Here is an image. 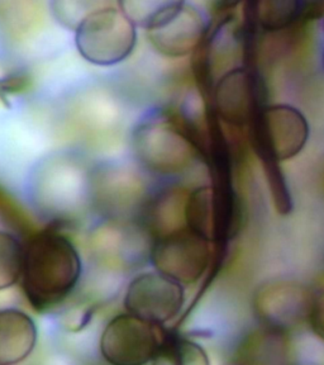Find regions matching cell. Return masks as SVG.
I'll return each mask as SVG.
<instances>
[{"mask_svg":"<svg viewBox=\"0 0 324 365\" xmlns=\"http://www.w3.org/2000/svg\"><path fill=\"white\" fill-rule=\"evenodd\" d=\"M81 273L79 251L63 234L43 231L24 247L23 292L38 312L61 304L75 291Z\"/></svg>","mask_w":324,"mask_h":365,"instance_id":"obj_1","label":"cell"},{"mask_svg":"<svg viewBox=\"0 0 324 365\" xmlns=\"http://www.w3.org/2000/svg\"><path fill=\"white\" fill-rule=\"evenodd\" d=\"M132 148L140 164L159 175L180 174L198 151L171 113L148 114L135 127Z\"/></svg>","mask_w":324,"mask_h":365,"instance_id":"obj_2","label":"cell"},{"mask_svg":"<svg viewBox=\"0 0 324 365\" xmlns=\"http://www.w3.org/2000/svg\"><path fill=\"white\" fill-rule=\"evenodd\" d=\"M137 42L136 26L120 8L98 6L75 31L80 55L94 65L110 66L125 61Z\"/></svg>","mask_w":324,"mask_h":365,"instance_id":"obj_3","label":"cell"},{"mask_svg":"<svg viewBox=\"0 0 324 365\" xmlns=\"http://www.w3.org/2000/svg\"><path fill=\"white\" fill-rule=\"evenodd\" d=\"M242 225V207L234 182H211L190 190L187 227L213 245L234 239Z\"/></svg>","mask_w":324,"mask_h":365,"instance_id":"obj_4","label":"cell"},{"mask_svg":"<svg viewBox=\"0 0 324 365\" xmlns=\"http://www.w3.org/2000/svg\"><path fill=\"white\" fill-rule=\"evenodd\" d=\"M251 146L260 161H286L305 148L309 123L293 106L270 104L260 109L247 128Z\"/></svg>","mask_w":324,"mask_h":365,"instance_id":"obj_5","label":"cell"},{"mask_svg":"<svg viewBox=\"0 0 324 365\" xmlns=\"http://www.w3.org/2000/svg\"><path fill=\"white\" fill-rule=\"evenodd\" d=\"M244 60L242 24L234 14H226L209 27L204 38L192 53V70L200 96L209 103L213 86L222 75L239 68Z\"/></svg>","mask_w":324,"mask_h":365,"instance_id":"obj_6","label":"cell"},{"mask_svg":"<svg viewBox=\"0 0 324 365\" xmlns=\"http://www.w3.org/2000/svg\"><path fill=\"white\" fill-rule=\"evenodd\" d=\"M265 86L257 68L239 66L216 80L209 104L222 125L236 130L249 128L265 107Z\"/></svg>","mask_w":324,"mask_h":365,"instance_id":"obj_7","label":"cell"},{"mask_svg":"<svg viewBox=\"0 0 324 365\" xmlns=\"http://www.w3.org/2000/svg\"><path fill=\"white\" fill-rule=\"evenodd\" d=\"M165 336L162 326L125 312L109 321L99 348L109 365H147L154 360Z\"/></svg>","mask_w":324,"mask_h":365,"instance_id":"obj_8","label":"cell"},{"mask_svg":"<svg viewBox=\"0 0 324 365\" xmlns=\"http://www.w3.org/2000/svg\"><path fill=\"white\" fill-rule=\"evenodd\" d=\"M209 29L203 13L187 1H166L146 29L148 41L162 56L192 55Z\"/></svg>","mask_w":324,"mask_h":365,"instance_id":"obj_9","label":"cell"},{"mask_svg":"<svg viewBox=\"0 0 324 365\" xmlns=\"http://www.w3.org/2000/svg\"><path fill=\"white\" fill-rule=\"evenodd\" d=\"M211 244L188 227L155 240L151 262L156 272L182 285L194 284L211 264Z\"/></svg>","mask_w":324,"mask_h":365,"instance_id":"obj_10","label":"cell"},{"mask_svg":"<svg viewBox=\"0 0 324 365\" xmlns=\"http://www.w3.org/2000/svg\"><path fill=\"white\" fill-rule=\"evenodd\" d=\"M123 304L127 314L154 325H165L182 312L185 288L157 272L141 274L127 287Z\"/></svg>","mask_w":324,"mask_h":365,"instance_id":"obj_11","label":"cell"},{"mask_svg":"<svg viewBox=\"0 0 324 365\" xmlns=\"http://www.w3.org/2000/svg\"><path fill=\"white\" fill-rule=\"evenodd\" d=\"M313 299L303 285L284 282L271 283L257 292V312L268 321H276V324H283L284 319L291 324V319L308 317Z\"/></svg>","mask_w":324,"mask_h":365,"instance_id":"obj_12","label":"cell"},{"mask_svg":"<svg viewBox=\"0 0 324 365\" xmlns=\"http://www.w3.org/2000/svg\"><path fill=\"white\" fill-rule=\"evenodd\" d=\"M37 344V326L16 308L0 311V365H17L27 359Z\"/></svg>","mask_w":324,"mask_h":365,"instance_id":"obj_13","label":"cell"},{"mask_svg":"<svg viewBox=\"0 0 324 365\" xmlns=\"http://www.w3.org/2000/svg\"><path fill=\"white\" fill-rule=\"evenodd\" d=\"M188 190L184 187H171L161 190L143 207L148 231L155 240L187 228Z\"/></svg>","mask_w":324,"mask_h":365,"instance_id":"obj_14","label":"cell"},{"mask_svg":"<svg viewBox=\"0 0 324 365\" xmlns=\"http://www.w3.org/2000/svg\"><path fill=\"white\" fill-rule=\"evenodd\" d=\"M244 11L255 23L258 32L278 34L310 18V3L296 0H262L246 3Z\"/></svg>","mask_w":324,"mask_h":365,"instance_id":"obj_15","label":"cell"},{"mask_svg":"<svg viewBox=\"0 0 324 365\" xmlns=\"http://www.w3.org/2000/svg\"><path fill=\"white\" fill-rule=\"evenodd\" d=\"M152 365H211L208 354L198 342L182 336H167L155 355Z\"/></svg>","mask_w":324,"mask_h":365,"instance_id":"obj_16","label":"cell"},{"mask_svg":"<svg viewBox=\"0 0 324 365\" xmlns=\"http://www.w3.org/2000/svg\"><path fill=\"white\" fill-rule=\"evenodd\" d=\"M24 247L19 240L0 231V291L17 284L22 277Z\"/></svg>","mask_w":324,"mask_h":365,"instance_id":"obj_17","label":"cell"},{"mask_svg":"<svg viewBox=\"0 0 324 365\" xmlns=\"http://www.w3.org/2000/svg\"><path fill=\"white\" fill-rule=\"evenodd\" d=\"M94 3L86 1H55L52 3V13L58 22L65 27L74 29L79 27L80 23L85 19L86 16L97 9Z\"/></svg>","mask_w":324,"mask_h":365,"instance_id":"obj_18","label":"cell"},{"mask_svg":"<svg viewBox=\"0 0 324 365\" xmlns=\"http://www.w3.org/2000/svg\"><path fill=\"white\" fill-rule=\"evenodd\" d=\"M308 321L314 334L324 340V292L314 298Z\"/></svg>","mask_w":324,"mask_h":365,"instance_id":"obj_19","label":"cell"},{"mask_svg":"<svg viewBox=\"0 0 324 365\" xmlns=\"http://www.w3.org/2000/svg\"><path fill=\"white\" fill-rule=\"evenodd\" d=\"M322 182H323V189H324V169H323V174H322Z\"/></svg>","mask_w":324,"mask_h":365,"instance_id":"obj_20","label":"cell"},{"mask_svg":"<svg viewBox=\"0 0 324 365\" xmlns=\"http://www.w3.org/2000/svg\"><path fill=\"white\" fill-rule=\"evenodd\" d=\"M323 29H324V22H323Z\"/></svg>","mask_w":324,"mask_h":365,"instance_id":"obj_21","label":"cell"}]
</instances>
